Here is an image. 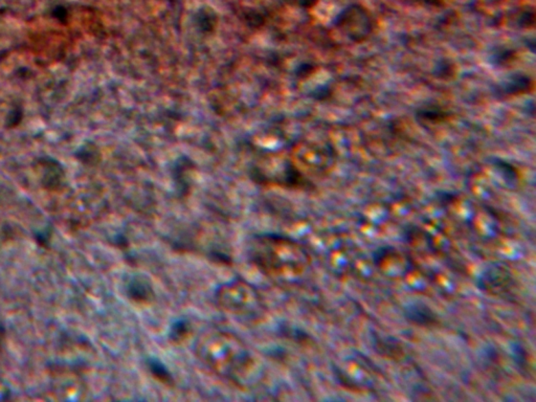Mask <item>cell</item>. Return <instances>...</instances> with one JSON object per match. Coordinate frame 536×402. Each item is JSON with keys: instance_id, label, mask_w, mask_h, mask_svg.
I'll return each instance as SVG.
<instances>
[{"instance_id": "obj_1", "label": "cell", "mask_w": 536, "mask_h": 402, "mask_svg": "<svg viewBox=\"0 0 536 402\" xmlns=\"http://www.w3.org/2000/svg\"><path fill=\"white\" fill-rule=\"evenodd\" d=\"M194 352L205 369L237 387L252 386L258 375V362L252 350L228 330H205L197 338Z\"/></svg>"}, {"instance_id": "obj_2", "label": "cell", "mask_w": 536, "mask_h": 402, "mask_svg": "<svg viewBox=\"0 0 536 402\" xmlns=\"http://www.w3.org/2000/svg\"><path fill=\"white\" fill-rule=\"evenodd\" d=\"M247 255L257 270L278 280L300 278L312 263V257L302 244L282 235L253 237L248 242Z\"/></svg>"}, {"instance_id": "obj_3", "label": "cell", "mask_w": 536, "mask_h": 402, "mask_svg": "<svg viewBox=\"0 0 536 402\" xmlns=\"http://www.w3.org/2000/svg\"><path fill=\"white\" fill-rule=\"evenodd\" d=\"M215 300L223 312L245 322H257L264 318L263 296L253 284L243 279L221 284L215 294Z\"/></svg>"}, {"instance_id": "obj_4", "label": "cell", "mask_w": 536, "mask_h": 402, "mask_svg": "<svg viewBox=\"0 0 536 402\" xmlns=\"http://www.w3.org/2000/svg\"><path fill=\"white\" fill-rule=\"evenodd\" d=\"M65 170L55 159L45 161L43 166V185L49 190H57L65 179Z\"/></svg>"}, {"instance_id": "obj_5", "label": "cell", "mask_w": 536, "mask_h": 402, "mask_svg": "<svg viewBox=\"0 0 536 402\" xmlns=\"http://www.w3.org/2000/svg\"><path fill=\"white\" fill-rule=\"evenodd\" d=\"M5 338V329L1 324H0V348L3 346V342Z\"/></svg>"}]
</instances>
